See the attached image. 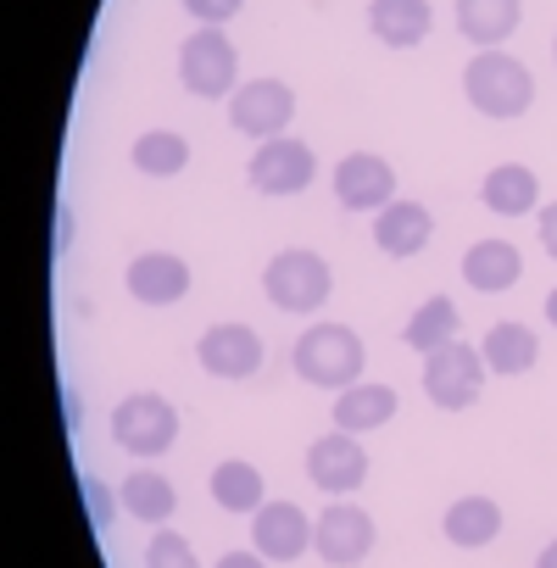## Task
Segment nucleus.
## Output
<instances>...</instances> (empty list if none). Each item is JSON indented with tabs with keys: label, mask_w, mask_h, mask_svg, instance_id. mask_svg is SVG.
Segmentation results:
<instances>
[{
	"label": "nucleus",
	"mask_w": 557,
	"mask_h": 568,
	"mask_svg": "<svg viewBox=\"0 0 557 568\" xmlns=\"http://www.w3.org/2000/svg\"><path fill=\"white\" fill-rule=\"evenodd\" d=\"M463 95L479 118L513 123L535 106V73L507 51H474V62L463 68Z\"/></svg>",
	"instance_id": "nucleus-1"
},
{
	"label": "nucleus",
	"mask_w": 557,
	"mask_h": 568,
	"mask_svg": "<svg viewBox=\"0 0 557 568\" xmlns=\"http://www.w3.org/2000/svg\"><path fill=\"white\" fill-rule=\"evenodd\" d=\"M291 368H296L307 385L341 396V390H352V385L363 379L368 346H363V335L346 329V324H313V329H302V341H296V352H291Z\"/></svg>",
	"instance_id": "nucleus-2"
},
{
	"label": "nucleus",
	"mask_w": 557,
	"mask_h": 568,
	"mask_svg": "<svg viewBox=\"0 0 557 568\" xmlns=\"http://www.w3.org/2000/svg\"><path fill=\"white\" fill-rule=\"evenodd\" d=\"M262 296H267V307H278V313L307 318V313H318V307L335 296V273H330V262H324L318 251L291 245V251L267 256V267H262Z\"/></svg>",
	"instance_id": "nucleus-3"
},
{
	"label": "nucleus",
	"mask_w": 557,
	"mask_h": 568,
	"mask_svg": "<svg viewBox=\"0 0 557 568\" xmlns=\"http://www.w3.org/2000/svg\"><path fill=\"white\" fill-rule=\"evenodd\" d=\"M179 84L195 101H229L240 90V51L223 29H195L179 45Z\"/></svg>",
	"instance_id": "nucleus-4"
},
{
	"label": "nucleus",
	"mask_w": 557,
	"mask_h": 568,
	"mask_svg": "<svg viewBox=\"0 0 557 568\" xmlns=\"http://www.w3.org/2000/svg\"><path fill=\"white\" fill-rule=\"evenodd\" d=\"M112 440H118L129 457H140V463L168 457L173 440H179V407H173L168 396H156V390H134V396H123L118 413H112Z\"/></svg>",
	"instance_id": "nucleus-5"
},
{
	"label": "nucleus",
	"mask_w": 557,
	"mask_h": 568,
	"mask_svg": "<svg viewBox=\"0 0 557 568\" xmlns=\"http://www.w3.org/2000/svg\"><path fill=\"white\" fill-rule=\"evenodd\" d=\"M296 123V90L285 79H251L229 95V129L245 140H278Z\"/></svg>",
	"instance_id": "nucleus-6"
},
{
	"label": "nucleus",
	"mask_w": 557,
	"mask_h": 568,
	"mask_svg": "<svg viewBox=\"0 0 557 568\" xmlns=\"http://www.w3.org/2000/svg\"><path fill=\"white\" fill-rule=\"evenodd\" d=\"M485 374H490V368H485L479 346L452 341V346H440V352L424 357V396H429L435 407H446V413H463V407L479 402Z\"/></svg>",
	"instance_id": "nucleus-7"
},
{
	"label": "nucleus",
	"mask_w": 557,
	"mask_h": 568,
	"mask_svg": "<svg viewBox=\"0 0 557 568\" xmlns=\"http://www.w3.org/2000/svg\"><path fill=\"white\" fill-rule=\"evenodd\" d=\"M251 190L256 195H302L313 179H318V151L296 134H278V140H262L251 151V168H245Z\"/></svg>",
	"instance_id": "nucleus-8"
},
{
	"label": "nucleus",
	"mask_w": 557,
	"mask_h": 568,
	"mask_svg": "<svg viewBox=\"0 0 557 568\" xmlns=\"http://www.w3.org/2000/svg\"><path fill=\"white\" fill-rule=\"evenodd\" d=\"M313 551L330 568H357L374 551V518H368V507H352L346 496H335V507H324L313 518Z\"/></svg>",
	"instance_id": "nucleus-9"
},
{
	"label": "nucleus",
	"mask_w": 557,
	"mask_h": 568,
	"mask_svg": "<svg viewBox=\"0 0 557 568\" xmlns=\"http://www.w3.org/2000/svg\"><path fill=\"white\" fill-rule=\"evenodd\" d=\"M307 479H313L324 496H352V490H363V479H368V452H363V440L346 435V429L318 435V440L307 446Z\"/></svg>",
	"instance_id": "nucleus-10"
},
{
	"label": "nucleus",
	"mask_w": 557,
	"mask_h": 568,
	"mask_svg": "<svg viewBox=\"0 0 557 568\" xmlns=\"http://www.w3.org/2000/svg\"><path fill=\"white\" fill-rule=\"evenodd\" d=\"M195 363H201V374L229 379V385L251 379V374H262V335L245 329V324H212L195 341Z\"/></svg>",
	"instance_id": "nucleus-11"
},
{
	"label": "nucleus",
	"mask_w": 557,
	"mask_h": 568,
	"mask_svg": "<svg viewBox=\"0 0 557 568\" xmlns=\"http://www.w3.org/2000/svg\"><path fill=\"white\" fill-rule=\"evenodd\" d=\"M123 291L140 307H179L190 296V262L173 256V251H140L123 267Z\"/></svg>",
	"instance_id": "nucleus-12"
},
{
	"label": "nucleus",
	"mask_w": 557,
	"mask_h": 568,
	"mask_svg": "<svg viewBox=\"0 0 557 568\" xmlns=\"http://www.w3.org/2000/svg\"><path fill=\"white\" fill-rule=\"evenodd\" d=\"M251 546L267 562H296L302 551H313V518L296 501H262L251 513Z\"/></svg>",
	"instance_id": "nucleus-13"
},
{
	"label": "nucleus",
	"mask_w": 557,
	"mask_h": 568,
	"mask_svg": "<svg viewBox=\"0 0 557 568\" xmlns=\"http://www.w3.org/2000/svg\"><path fill=\"white\" fill-rule=\"evenodd\" d=\"M335 201L346 212H379L396 201V168L379 151H352L335 168Z\"/></svg>",
	"instance_id": "nucleus-14"
},
{
	"label": "nucleus",
	"mask_w": 557,
	"mask_h": 568,
	"mask_svg": "<svg viewBox=\"0 0 557 568\" xmlns=\"http://www.w3.org/2000/svg\"><path fill=\"white\" fill-rule=\"evenodd\" d=\"M429 240H435V217H429L424 201H402V195H396L391 206L374 212V245H379L385 256L407 262V256H418Z\"/></svg>",
	"instance_id": "nucleus-15"
},
{
	"label": "nucleus",
	"mask_w": 557,
	"mask_h": 568,
	"mask_svg": "<svg viewBox=\"0 0 557 568\" xmlns=\"http://www.w3.org/2000/svg\"><path fill=\"white\" fill-rule=\"evenodd\" d=\"M524 278V251L513 240H474L463 251V284L479 296H502Z\"/></svg>",
	"instance_id": "nucleus-16"
},
{
	"label": "nucleus",
	"mask_w": 557,
	"mask_h": 568,
	"mask_svg": "<svg viewBox=\"0 0 557 568\" xmlns=\"http://www.w3.org/2000/svg\"><path fill=\"white\" fill-rule=\"evenodd\" d=\"M435 29V7L429 0H368V34L391 51H413L424 45Z\"/></svg>",
	"instance_id": "nucleus-17"
},
{
	"label": "nucleus",
	"mask_w": 557,
	"mask_h": 568,
	"mask_svg": "<svg viewBox=\"0 0 557 568\" xmlns=\"http://www.w3.org/2000/svg\"><path fill=\"white\" fill-rule=\"evenodd\" d=\"M452 18L474 51H502V40H513V29L524 18V0H457Z\"/></svg>",
	"instance_id": "nucleus-18"
},
{
	"label": "nucleus",
	"mask_w": 557,
	"mask_h": 568,
	"mask_svg": "<svg viewBox=\"0 0 557 568\" xmlns=\"http://www.w3.org/2000/svg\"><path fill=\"white\" fill-rule=\"evenodd\" d=\"M479 201H485V212H496V217L540 212V179H535V168H524V162H496V168L479 179Z\"/></svg>",
	"instance_id": "nucleus-19"
},
{
	"label": "nucleus",
	"mask_w": 557,
	"mask_h": 568,
	"mask_svg": "<svg viewBox=\"0 0 557 568\" xmlns=\"http://www.w3.org/2000/svg\"><path fill=\"white\" fill-rule=\"evenodd\" d=\"M396 390L391 385H374V379H357L352 390H341L335 396V429H346V435H368V429H385L391 418H396Z\"/></svg>",
	"instance_id": "nucleus-20"
},
{
	"label": "nucleus",
	"mask_w": 557,
	"mask_h": 568,
	"mask_svg": "<svg viewBox=\"0 0 557 568\" xmlns=\"http://www.w3.org/2000/svg\"><path fill=\"white\" fill-rule=\"evenodd\" d=\"M479 357H485L490 374H502V379H524V374L540 363V335H535L529 324H496V329H485Z\"/></svg>",
	"instance_id": "nucleus-21"
},
{
	"label": "nucleus",
	"mask_w": 557,
	"mask_h": 568,
	"mask_svg": "<svg viewBox=\"0 0 557 568\" xmlns=\"http://www.w3.org/2000/svg\"><path fill=\"white\" fill-rule=\"evenodd\" d=\"M440 535L463 551H479L502 535V507L490 496H457L446 513H440Z\"/></svg>",
	"instance_id": "nucleus-22"
},
{
	"label": "nucleus",
	"mask_w": 557,
	"mask_h": 568,
	"mask_svg": "<svg viewBox=\"0 0 557 568\" xmlns=\"http://www.w3.org/2000/svg\"><path fill=\"white\" fill-rule=\"evenodd\" d=\"M118 496H123V513H129V518L156 524V529H162V524L173 518V507H179V490H173L168 474H156V468H134V474H123Z\"/></svg>",
	"instance_id": "nucleus-23"
},
{
	"label": "nucleus",
	"mask_w": 557,
	"mask_h": 568,
	"mask_svg": "<svg viewBox=\"0 0 557 568\" xmlns=\"http://www.w3.org/2000/svg\"><path fill=\"white\" fill-rule=\"evenodd\" d=\"M457 329H463V313H457V302L452 296H429L413 318H407V329H402V346L407 352H418V357H429V352H440V346H452L457 341Z\"/></svg>",
	"instance_id": "nucleus-24"
},
{
	"label": "nucleus",
	"mask_w": 557,
	"mask_h": 568,
	"mask_svg": "<svg viewBox=\"0 0 557 568\" xmlns=\"http://www.w3.org/2000/svg\"><path fill=\"white\" fill-rule=\"evenodd\" d=\"M129 162H134V173H145V179H179V173L190 168V140L173 134V129H145V134L134 140Z\"/></svg>",
	"instance_id": "nucleus-25"
},
{
	"label": "nucleus",
	"mask_w": 557,
	"mask_h": 568,
	"mask_svg": "<svg viewBox=\"0 0 557 568\" xmlns=\"http://www.w3.org/2000/svg\"><path fill=\"white\" fill-rule=\"evenodd\" d=\"M212 501H217L223 513H256V507L267 501V496H262L256 463H245V457L217 463V468H212Z\"/></svg>",
	"instance_id": "nucleus-26"
},
{
	"label": "nucleus",
	"mask_w": 557,
	"mask_h": 568,
	"mask_svg": "<svg viewBox=\"0 0 557 568\" xmlns=\"http://www.w3.org/2000/svg\"><path fill=\"white\" fill-rule=\"evenodd\" d=\"M145 568H201V557H195V546L179 535V529H156L151 535V546H145Z\"/></svg>",
	"instance_id": "nucleus-27"
},
{
	"label": "nucleus",
	"mask_w": 557,
	"mask_h": 568,
	"mask_svg": "<svg viewBox=\"0 0 557 568\" xmlns=\"http://www.w3.org/2000/svg\"><path fill=\"white\" fill-rule=\"evenodd\" d=\"M79 496H84V507H90V524H95V529H112V518H118L123 496H118L107 479H95V474H84V479H79Z\"/></svg>",
	"instance_id": "nucleus-28"
},
{
	"label": "nucleus",
	"mask_w": 557,
	"mask_h": 568,
	"mask_svg": "<svg viewBox=\"0 0 557 568\" xmlns=\"http://www.w3.org/2000/svg\"><path fill=\"white\" fill-rule=\"evenodd\" d=\"M179 7L201 23V29H223L229 18H240V7L245 0H179Z\"/></svg>",
	"instance_id": "nucleus-29"
},
{
	"label": "nucleus",
	"mask_w": 557,
	"mask_h": 568,
	"mask_svg": "<svg viewBox=\"0 0 557 568\" xmlns=\"http://www.w3.org/2000/svg\"><path fill=\"white\" fill-rule=\"evenodd\" d=\"M535 234H540V245H546V256L557 262V201H546V206L535 212Z\"/></svg>",
	"instance_id": "nucleus-30"
},
{
	"label": "nucleus",
	"mask_w": 557,
	"mask_h": 568,
	"mask_svg": "<svg viewBox=\"0 0 557 568\" xmlns=\"http://www.w3.org/2000/svg\"><path fill=\"white\" fill-rule=\"evenodd\" d=\"M212 568H267V557H262V551L251 546V551H223V557H217Z\"/></svg>",
	"instance_id": "nucleus-31"
},
{
	"label": "nucleus",
	"mask_w": 557,
	"mask_h": 568,
	"mask_svg": "<svg viewBox=\"0 0 557 568\" xmlns=\"http://www.w3.org/2000/svg\"><path fill=\"white\" fill-rule=\"evenodd\" d=\"M535 568H557V540H546V546H540V557H535Z\"/></svg>",
	"instance_id": "nucleus-32"
},
{
	"label": "nucleus",
	"mask_w": 557,
	"mask_h": 568,
	"mask_svg": "<svg viewBox=\"0 0 557 568\" xmlns=\"http://www.w3.org/2000/svg\"><path fill=\"white\" fill-rule=\"evenodd\" d=\"M546 324L557 329V284H551V296H546Z\"/></svg>",
	"instance_id": "nucleus-33"
},
{
	"label": "nucleus",
	"mask_w": 557,
	"mask_h": 568,
	"mask_svg": "<svg viewBox=\"0 0 557 568\" xmlns=\"http://www.w3.org/2000/svg\"><path fill=\"white\" fill-rule=\"evenodd\" d=\"M551 62H557V40H551Z\"/></svg>",
	"instance_id": "nucleus-34"
}]
</instances>
